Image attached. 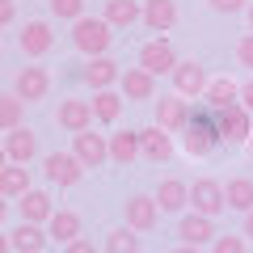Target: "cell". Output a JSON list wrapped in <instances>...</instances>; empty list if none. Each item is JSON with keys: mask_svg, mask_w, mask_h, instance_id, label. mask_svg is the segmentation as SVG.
Instances as JSON below:
<instances>
[{"mask_svg": "<svg viewBox=\"0 0 253 253\" xmlns=\"http://www.w3.org/2000/svg\"><path fill=\"white\" fill-rule=\"evenodd\" d=\"M17 211H21V224L46 228V224H51V215H55V203H51L46 190H30L26 199H17Z\"/></svg>", "mask_w": 253, "mask_h": 253, "instance_id": "ffe728a7", "label": "cell"}, {"mask_svg": "<svg viewBox=\"0 0 253 253\" xmlns=\"http://www.w3.org/2000/svg\"><path fill=\"white\" fill-rule=\"evenodd\" d=\"M101 21L110 30H131L135 21H144V0H106Z\"/></svg>", "mask_w": 253, "mask_h": 253, "instance_id": "d6986e66", "label": "cell"}, {"mask_svg": "<svg viewBox=\"0 0 253 253\" xmlns=\"http://www.w3.org/2000/svg\"><path fill=\"white\" fill-rule=\"evenodd\" d=\"M219 144H224V139H219V114L207 110V106H199L194 114H190V126L181 131V148L203 161V156H211Z\"/></svg>", "mask_w": 253, "mask_h": 253, "instance_id": "6da1fadb", "label": "cell"}, {"mask_svg": "<svg viewBox=\"0 0 253 253\" xmlns=\"http://www.w3.org/2000/svg\"><path fill=\"white\" fill-rule=\"evenodd\" d=\"M249 152H253V135H249Z\"/></svg>", "mask_w": 253, "mask_h": 253, "instance_id": "f6af8a7d", "label": "cell"}, {"mask_svg": "<svg viewBox=\"0 0 253 253\" xmlns=\"http://www.w3.org/2000/svg\"><path fill=\"white\" fill-rule=\"evenodd\" d=\"M46 236H51L55 245H72V241H81V215H76L72 207H55V215H51V224H46Z\"/></svg>", "mask_w": 253, "mask_h": 253, "instance_id": "7402d4cb", "label": "cell"}, {"mask_svg": "<svg viewBox=\"0 0 253 253\" xmlns=\"http://www.w3.org/2000/svg\"><path fill=\"white\" fill-rule=\"evenodd\" d=\"M207 84H211V76H207V68H203L199 59H181L177 68H173V93H177V97H203Z\"/></svg>", "mask_w": 253, "mask_h": 253, "instance_id": "ba28073f", "label": "cell"}, {"mask_svg": "<svg viewBox=\"0 0 253 253\" xmlns=\"http://www.w3.org/2000/svg\"><path fill=\"white\" fill-rule=\"evenodd\" d=\"M236 59H241V68L253 72V34H245L241 42H236Z\"/></svg>", "mask_w": 253, "mask_h": 253, "instance_id": "836d02e7", "label": "cell"}, {"mask_svg": "<svg viewBox=\"0 0 253 253\" xmlns=\"http://www.w3.org/2000/svg\"><path fill=\"white\" fill-rule=\"evenodd\" d=\"M17 21V0H0V26H13Z\"/></svg>", "mask_w": 253, "mask_h": 253, "instance_id": "d590c367", "label": "cell"}, {"mask_svg": "<svg viewBox=\"0 0 253 253\" xmlns=\"http://www.w3.org/2000/svg\"><path fill=\"white\" fill-rule=\"evenodd\" d=\"M55 123L68 131V135H81V131H89L93 126V106L81 97H63L59 110H55Z\"/></svg>", "mask_w": 253, "mask_h": 253, "instance_id": "4fadbf2b", "label": "cell"}, {"mask_svg": "<svg viewBox=\"0 0 253 253\" xmlns=\"http://www.w3.org/2000/svg\"><path fill=\"white\" fill-rule=\"evenodd\" d=\"M110 42H114V30H110L101 17H89V13H84V17L72 26V46L81 55H89V59H101V55L110 51Z\"/></svg>", "mask_w": 253, "mask_h": 253, "instance_id": "7a4b0ae2", "label": "cell"}, {"mask_svg": "<svg viewBox=\"0 0 253 253\" xmlns=\"http://www.w3.org/2000/svg\"><path fill=\"white\" fill-rule=\"evenodd\" d=\"M118 76H123V68H118L114 59H110V55H101V59H89L81 68V81L89 84L93 93H101V89H114L118 84Z\"/></svg>", "mask_w": 253, "mask_h": 253, "instance_id": "ac0fdd59", "label": "cell"}, {"mask_svg": "<svg viewBox=\"0 0 253 253\" xmlns=\"http://www.w3.org/2000/svg\"><path fill=\"white\" fill-rule=\"evenodd\" d=\"M110 161L114 165L139 161V131H114L110 135Z\"/></svg>", "mask_w": 253, "mask_h": 253, "instance_id": "f1b7e54d", "label": "cell"}, {"mask_svg": "<svg viewBox=\"0 0 253 253\" xmlns=\"http://www.w3.org/2000/svg\"><path fill=\"white\" fill-rule=\"evenodd\" d=\"M156 207H161V215H181V211L190 207V181L181 177H165L161 186H156Z\"/></svg>", "mask_w": 253, "mask_h": 253, "instance_id": "9a60e30c", "label": "cell"}, {"mask_svg": "<svg viewBox=\"0 0 253 253\" xmlns=\"http://www.w3.org/2000/svg\"><path fill=\"white\" fill-rule=\"evenodd\" d=\"M118 93H123L126 101H156V76H148L144 68H123V76H118Z\"/></svg>", "mask_w": 253, "mask_h": 253, "instance_id": "2e32d148", "label": "cell"}, {"mask_svg": "<svg viewBox=\"0 0 253 253\" xmlns=\"http://www.w3.org/2000/svg\"><path fill=\"white\" fill-rule=\"evenodd\" d=\"M190 101L186 97H177V93H165L161 101H156V126L161 131H169V135H177V131H186L190 126Z\"/></svg>", "mask_w": 253, "mask_h": 253, "instance_id": "30bf717a", "label": "cell"}, {"mask_svg": "<svg viewBox=\"0 0 253 253\" xmlns=\"http://www.w3.org/2000/svg\"><path fill=\"white\" fill-rule=\"evenodd\" d=\"M144 26L152 34H169L177 26V0H144Z\"/></svg>", "mask_w": 253, "mask_h": 253, "instance_id": "cb8c5ba5", "label": "cell"}, {"mask_svg": "<svg viewBox=\"0 0 253 253\" xmlns=\"http://www.w3.org/2000/svg\"><path fill=\"white\" fill-rule=\"evenodd\" d=\"M4 219H9V199L0 194V224H4Z\"/></svg>", "mask_w": 253, "mask_h": 253, "instance_id": "60d3db41", "label": "cell"}, {"mask_svg": "<svg viewBox=\"0 0 253 253\" xmlns=\"http://www.w3.org/2000/svg\"><path fill=\"white\" fill-rule=\"evenodd\" d=\"M224 199H228V211L249 215V211H253V177H228Z\"/></svg>", "mask_w": 253, "mask_h": 253, "instance_id": "4316f807", "label": "cell"}, {"mask_svg": "<svg viewBox=\"0 0 253 253\" xmlns=\"http://www.w3.org/2000/svg\"><path fill=\"white\" fill-rule=\"evenodd\" d=\"M241 106H245V110L253 114V76H249V81L241 84Z\"/></svg>", "mask_w": 253, "mask_h": 253, "instance_id": "74e56055", "label": "cell"}, {"mask_svg": "<svg viewBox=\"0 0 253 253\" xmlns=\"http://www.w3.org/2000/svg\"><path fill=\"white\" fill-rule=\"evenodd\" d=\"M215 13H241V9H249V0H207Z\"/></svg>", "mask_w": 253, "mask_h": 253, "instance_id": "e575fe53", "label": "cell"}, {"mask_svg": "<svg viewBox=\"0 0 253 253\" xmlns=\"http://www.w3.org/2000/svg\"><path fill=\"white\" fill-rule=\"evenodd\" d=\"M139 156L144 161H152V165H161V161H169L173 156V135L169 131H161V126H144L139 131Z\"/></svg>", "mask_w": 253, "mask_h": 253, "instance_id": "44dd1931", "label": "cell"}, {"mask_svg": "<svg viewBox=\"0 0 253 253\" xmlns=\"http://www.w3.org/2000/svg\"><path fill=\"white\" fill-rule=\"evenodd\" d=\"M72 156L84 165V169H101V165L110 161V135H97V131H81V135H72Z\"/></svg>", "mask_w": 253, "mask_h": 253, "instance_id": "52a82bcc", "label": "cell"}, {"mask_svg": "<svg viewBox=\"0 0 253 253\" xmlns=\"http://www.w3.org/2000/svg\"><path fill=\"white\" fill-rule=\"evenodd\" d=\"M0 253H13V241H9V232H0Z\"/></svg>", "mask_w": 253, "mask_h": 253, "instance_id": "ab89813d", "label": "cell"}, {"mask_svg": "<svg viewBox=\"0 0 253 253\" xmlns=\"http://www.w3.org/2000/svg\"><path fill=\"white\" fill-rule=\"evenodd\" d=\"M30 169L26 165H9V169H0V194L4 199H26L30 194Z\"/></svg>", "mask_w": 253, "mask_h": 253, "instance_id": "83f0119b", "label": "cell"}, {"mask_svg": "<svg viewBox=\"0 0 253 253\" xmlns=\"http://www.w3.org/2000/svg\"><path fill=\"white\" fill-rule=\"evenodd\" d=\"M123 93H114V89H101V93H93V118H97V123H106V126H114L118 118H123Z\"/></svg>", "mask_w": 253, "mask_h": 253, "instance_id": "484cf974", "label": "cell"}, {"mask_svg": "<svg viewBox=\"0 0 253 253\" xmlns=\"http://www.w3.org/2000/svg\"><path fill=\"white\" fill-rule=\"evenodd\" d=\"M0 169H9V152H4V144H0Z\"/></svg>", "mask_w": 253, "mask_h": 253, "instance_id": "7bdbcfd3", "label": "cell"}, {"mask_svg": "<svg viewBox=\"0 0 253 253\" xmlns=\"http://www.w3.org/2000/svg\"><path fill=\"white\" fill-rule=\"evenodd\" d=\"M106 253H139V232H131V228H110L106 232Z\"/></svg>", "mask_w": 253, "mask_h": 253, "instance_id": "4dcf8cb0", "label": "cell"}, {"mask_svg": "<svg viewBox=\"0 0 253 253\" xmlns=\"http://www.w3.org/2000/svg\"><path fill=\"white\" fill-rule=\"evenodd\" d=\"M17 46H21L26 59H42V55H51V51H55V30H51V21H42V17L26 21L21 34H17Z\"/></svg>", "mask_w": 253, "mask_h": 253, "instance_id": "8992f818", "label": "cell"}, {"mask_svg": "<svg viewBox=\"0 0 253 253\" xmlns=\"http://www.w3.org/2000/svg\"><path fill=\"white\" fill-rule=\"evenodd\" d=\"M21 114H26V101L17 93H0V131H17Z\"/></svg>", "mask_w": 253, "mask_h": 253, "instance_id": "f546056e", "label": "cell"}, {"mask_svg": "<svg viewBox=\"0 0 253 253\" xmlns=\"http://www.w3.org/2000/svg\"><path fill=\"white\" fill-rule=\"evenodd\" d=\"M173 253H203V249H194V245H177Z\"/></svg>", "mask_w": 253, "mask_h": 253, "instance_id": "b9f144b4", "label": "cell"}, {"mask_svg": "<svg viewBox=\"0 0 253 253\" xmlns=\"http://www.w3.org/2000/svg\"><path fill=\"white\" fill-rule=\"evenodd\" d=\"M241 236H245V241H253V211L245 215V224H241Z\"/></svg>", "mask_w": 253, "mask_h": 253, "instance_id": "f35d334b", "label": "cell"}, {"mask_svg": "<svg viewBox=\"0 0 253 253\" xmlns=\"http://www.w3.org/2000/svg\"><path fill=\"white\" fill-rule=\"evenodd\" d=\"M13 93H17L26 106H34V101H42L46 93H51V72L46 68H38V63H30V68H21L17 76H13Z\"/></svg>", "mask_w": 253, "mask_h": 253, "instance_id": "8fae6325", "label": "cell"}, {"mask_svg": "<svg viewBox=\"0 0 253 253\" xmlns=\"http://www.w3.org/2000/svg\"><path fill=\"white\" fill-rule=\"evenodd\" d=\"M215 236H219V228H215V219H207V215H181L177 219V241L181 245H194V249H203V245H215Z\"/></svg>", "mask_w": 253, "mask_h": 253, "instance_id": "7c38bea8", "label": "cell"}, {"mask_svg": "<svg viewBox=\"0 0 253 253\" xmlns=\"http://www.w3.org/2000/svg\"><path fill=\"white\" fill-rule=\"evenodd\" d=\"M177 51H173L169 38H152V42L139 46V68H144L148 76H173V68H177Z\"/></svg>", "mask_w": 253, "mask_h": 253, "instance_id": "277c9868", "label": "cell"}, {"mask_svg": "<svg viewBox=\"0 0 253 253\" xmlns=\"http://www.w3.org/2000/svg\"><path fill=\"white\" fill-rule=\"evenodd\" d=\"M249 135H253V114L245 106H232L219 114V139L224 144H245L249 148Z\"/></svg>", "mask_w": 253, "mask_h": 253, "instance_id": "5bb4252c", "label": "cell"}, {"mask_svg": "<svg viewBox=\"0 0 253 253\" xmlns=\"http://www.w3.org/2000/svg\"><path fill=\"white\" fill-rule=\"evenodd\" d=\"M42 173H46V181H51V186L72 190L76 181L84 177V165L76 161L72 152H46V156H42Z\"/></svg>", "mask_w": 253, "mask_h": 253, "instance_id": "5b68a950", "label": "cell"}, {"mask_svg": "<svg viewBox=\"0 0 253 253\" xmlns=\"http://www.w3.org/2000/svg\"><path fill=\"white\" fill-rule=\"evenodd\" d=\"M245 17H249V34H253V0H249V9H245Z\"/></svg>", "mask_w": 253, "mask_h": 253, "instance_id": "ee69618b", "label": "cell"}, {"mask_svg": "<svg viewBox=\"0 0 253 253\" xmlns=\"http://www.w3.org/2000/svg\"><path fill=\"white\" fill-rule=\"evenodd\" d=\"M4 152H9V165H26L38 161V131L34 126H17V131H9L4 135Z\"/></svg>", "mask_w": 253, "mask_h": 253, "instance_id": "e0dca14e", "label": "cell"}, {"mask_svg": "<svg viewBox=\"0 0 253 253\" xmlns=\"http://www.w3.org/2000/svg\"><path fill=\"white\" fill-rule=\"evenodd\" d=\"M123 215H126V228H131V232H152V228L161 224V207H156L152 194H131V199L123 203Z\"/></svg>", "mask_w": 253, "mask_h": 253, "instance_id": "9c48e42d", "label": "cell"}, {"mask_svg": "<svg viewBox=\"0 0 253 253\" xmlns=\"http://www.w3.org/2000/svg\"><path fill=\"white\" fill-rule=\"evenodd\" d=\"M203 106H207V110H215V114H224V110L241 106V84H236V81H228V76L211 81V84H207V93H203Z\"/></svg>", "mask_w": 253, "mask_h": 253, "instance_id": "603a6c76", "label": "cell"}, {"mask_svg": "<svg viewBox=\"0 0 253 253\" xmlns=\"http://www.w3.org/2000/svg\"><path fill=\"white\" fill-rule=\"evenodd\" d=\"M9 241H13V253H42L46 245H51V236H46V228H38V224H17L9 232Z\"/></svg>", "mask_w": 253, "mask_h": 253, "instance_id": "d4e9b609", "label": "cell"}, {"mask_svg": "<svg viewBox=\"0 0 253 253\" xmlns=\"http://www.w3.org/2000/svg\"><path fill=\"white\" fill-rule=\"evenodd\" d=\"M51 4V17H59V21H81L84 17V0H46Z\"/></svg>", "mask_w": 253, "mask_h": 253, "instance_id": "1f68e13d", "label": "cell"}, {"mask_svg": "<svg viewBox=\"0 0 253 253\" xmlns=\"http://www.w3.org/2000/svg\"><path fill=\"white\" fill-rule=\"evenodd\" d=\"M190 207H194V215H207V219L224 215V211H228L224 181H215V177H194V181H190Z\"/></svg>", "mask_w": 253, "mask_h": 253, "instance_id": "3957f363", "label": "cell"}, {"mask_svg": "<svg viewBox=\"0 0 253 253\" xmlns=\"http://www.w3.org/2000/svg\"><path fill=\"white\" fill-rule=\"evenodd\" d=\"M63 253H97V245H93V236H81V241L63 245Z\"/></svg>", "mask_w": 253, "mask_h": 253, "instance_id": "8d00e7d4", "label": "cell"}, {"mask_svg": "<svg viewBox=\"0 0 253 253\" xmlns=\"http://www.w3.org/2000/svg\"><path fill=\"white\" fill-rule=\"evenodd\" d=\"M211 253H249V249H245V236L219 232V236H215V245H211Z\"/></svg>", "mask_w": 253, "mask_h": 253, "instance_id": "d6a6232c", "label": "cell"}]
</instances>
